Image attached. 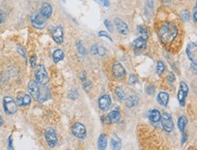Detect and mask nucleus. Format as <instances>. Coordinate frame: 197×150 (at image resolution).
I'll list each match as a JSON object with an SVG mask.
<instances>
[{
	"label": "nucleus",
	"instance_id": "obj_32",
	"mask_svg": "<svg viewBox=\"0 0 197 150\" xmlns=\"http://www.w3.org/2000/svg\"><path fill=\"white\" fill-rule=\"evenodd\" d=\"M106 54L105 49L104 48L103 46H96V55H99V56H104Z\"/></svg>",
	"mask_w": 197,
	"mask_h": 150
},
{
	"label": "nucleus",
	"instance_id": "obj_36",
	"mask_svg": "<svg viewBox=\"0 0 197 150\" xmlns=\"http://www.w3.org/2000/svg\"><path fill=\"white\" fill-rule=\"evenodd\" d=\"M96 3H98V4H100V5H102L104 7H109L110 6V3H109V1L108 0H94Z\"/></svg>",
	"mask_w": 197,
	"mask_h": 150
},
{
	"label": "nucleus",
	"instance_id": "obj_48",
	"mask_svg": "<svg viewBox=\"0 0 197 150\" xmlns=\"http://www.w3.org/2000/svg\"><path fill=\"white\" fill-rule=\"evenodd\" d=\"M3 123H4V121H3V118H2V116H0V126L3 125Z\"/></svg>",
	"mask_w": 197,
	"mask_h": 150
},
{
	"label": "nucleus",
	"instance_id": "obj_14",
	"mask_svg": "<svg viewBox=\"0 0 197 150\" xmlns=\"http://www.w3.org/2000/svg\"><path fill=\"white\" fill-rule=\"evenodd\" d=\"M114 25H115L117 31L122 35H125L128 33V26L123 20H121L119 18H115L114 19Z\"/></svg>",
	"mask_w": 197,
	"mask_h": 150
},
{
	"label": "nucleus",
	"instance_id": "obj_15",
	"mask_svg": "<svg viewBox=\"0 0 197 150\" xmlns=\"http://www.w3.org/2000/svg\"><path fill=\"white\" fill-rule=\"evenodd\" d=\"M39 88H40V85L37 82H35L34 80H30L29 81V83H28V90H29L30 95L33 97H35V99L37 98L38 93H39Z\"/></svg>",
	"mask_w": 197,
	"mask_h": 150
},
{
	"label": "nucleus",
	"instance_id": "obj_22",
	"mask_svg": "<svg viewBox=\"0 0 197 150\" xmlns=\"http://www.w3.org/2000/svg\"><path fill=\"white\" fill-rule=\"evenodd\" d=\"M107 146V140L105 135L101 134L98 137V142H97V147L99 150H105Z\"/></svg>",
	"mask_w": 197,
	"mask_h": 150
},
{
	"label": "nucleus",
	"instance_id": "obj_27",
	"mask_svg": "<svg viewBox=\"0 0 197 150\" xmlns=\"http://www.w3.org/2000/svg\"><path fill=\"white\" fill-rule=\"evenodd\" d=\"M165 70V65L163 64V61H158L157 64H156V68H155V71L157 73V75L161 76L163 74V72Z\"/></svg>",
	"mask_w": 197,
	"mask_h": 150
},
{
	"label": "nucleus",
	"instance_id": "obj_23",
	"mask_svg": "<svg viewBox=\"0 0 197 150\" xmlns=\"http://www.w3.org/2000/svg\"><path fill=\"white\" fill-rule=\"evenodd\" d=\"M120 112L118 111V110H113L112 112L109 113V115H108V118H109V120H110V122L111 123H116V122H118L119 121V119H120Z\"/></svg>",
	"mask_w": 197,
	"mask_h": 150
},
{
	"label": "nucleus",
	"instance_id": "obj_12",
	"mask_svg": "<svg viewBox=\"0 0 197 150\" xmlns=\"http://www.w3.org/2000/svg\"><path fill=\"white\" fill-rule=\"evenodd\" d=\"M98 106L102 111H107L111 106V97L108 95H104L98 100Z\"/></svg>",
	"mask_w": 197,
	"mask_h": 150
},
{
	"label": "nucleus",
	"instance_id": "obj_30",
	"mask_svg": "<svg viewBox=\"0 0 197 150\" xmlns=\"http://www.w3.org/2000/svg\"><path fill=\"white\" fill-rule=\"evenodd\" d=\"M181 18L184 21V22H187L190 20V18H191V16H190V13L188 12V10H183L182 12H181Z\"/></svg>",
	"mask_w": 197,
	"mask_h": 150
},
{
	"label": "nucleus",
	"instance_id": "obj_13",
	"mask_svg": "<svg viewBox=\"0 0 197 150\" xmlns=\"http://www.w3.org/2000/svg\"><path fill=\"white\" fill-rule=\"evenodd\" d=\"M49 90L47 88H45L43 85H40V88H39V93H38V96L36 100L40 103H43L45 101H46L48 98H49Z\"/></svg>",
	"mask_w": 197,
	"mask_h": 150
},
{
	"label": "nucleus",
	"instance_id": "obj_6",
	"mask_svg": "<svg viewBox=\"0 0 197 150\" xmlns=\"http://www.w3.org/2000/svg\"><path fill=\"white\" fill-rule=\"evenodd\" d=\"M72 133L75 137L80 139H84L86 137V128L82 123L77 122L72 126Z\"/></svg>",
	"mask_w": 197,
	"mask_h": 150
},
{
	"label": "nucleus",
	"instance_id": "obj_18",
	"mask_svg": "<svg viewBox=\"0 0 197 150\" xmlns=\"http://www.w3.org/2000/svg\"><path fill=\"white\" fill-rule=\"evenodd\" d=\"M148 118L153 123H158L160 121V119H161V114H160L159 110H157V109H152L151 111H149Z\"/></svg>",
	"mask_w": 197,
	"mask_h": 150
},
{
	"label": "nucleus",
	"instance_id": "obj_20",
	"mask_svg": "<svg viewBox=\"0 0 197 150\" xmlns=\"http://www.w3.org/2000/svg\"><path fill=\"white\" fill-rule=\"evenodd\" d=\"M157 99L161 106H166L169 101V95L166 92H160L157 96Z\"/></svg>",
	"mask_w": 197,
	"mask_h": 150
},
{
	"label": "nucleus",
	"instance_id": "obj_38",
	"mask_svg": "<svg viewBox=\"0 0 197 150\" xmlns=\"http://www.w3.org/2000/svg\"><path fill=\"white\" fill-rule=\"evenodd\" d=\"M98 35H99V36H104V37H106L107 39H109L111 42H113V39H112L111 37H110V35H108L107 33H105L104 31H100V32L98 33Z\"/></svg>",
	"mask_w": 197,
	"mask_h": 150
},
{
	"label": "nucleus",
	"instance_id": "obj_46",
	"mask_svg": "<svg viewBox=\"0 0 197 150\" xmlns=\"http://www.w3.org/2000/svg\"><path fill=\"white\" fill-rule=\"evenodd\" d=\"M194 23H196V6H194Z\"/></svg>",
	"mask_w": 197,
	"mask_h": 150
},
{
	"label": "nucleus",
	"instance_id": "obj_47",
	"mask_svg": "<svg viewBox=\"0 0 197 150\" xmlns=\"http://www.w3.org/2000/svg\"><path fill=\"white\" fill-rule=\"evenodd\" d=\"M91 53L96 55V45H94L92 47H91Z\"/></svg>",
	"mask_w": 197,
	"mask_h": 150
},
{
	"label": "nucleus",
	"instance_id": "obj_25",
	"mask_svg": "<svg viewBox=\"0 0 197 150\" xmlns=\"http://www.w3.org/2000/svg\"><path fill=\"white\" fill-rule=\"evenodd\" d=\"M64 52H63V50H61V49H56V50H55L54 51V53H53V59H54V61L56 62V63H57V62L61 61L63 58H64Z\"/></svg>",
	"mask_w": 197,
	"mask_h": 150
},
{
	"label": "nucleus",
	"instance_id": "obj_44",
	"mask_svg": "<svg viewBox=\"0 0 197 150\" xmlns=\"http://www.w3.org/2000/svg\"><path fill=\"white\" fill-rule=\"evenodd\" d=\"M5 21V15L3 13V11L0 10V24H2Z\"/></svg>",
	"mask_w": 197,
	"mask_h": 150
},
{
	"label": "nucleus",
	"instance_id": "obj_45",
	"mask_svg": "<svg viewBox=\"0 0 197 150\" xmlns=\"http://www.w3.org/2000/svg\"><path fill=\"white\" fill-rule=\"evenodd\" d=\"M187 140V136L185 135V133H183V136H182V144L184 145V142H186Z\"/></svg>",
	"mask_w": 197,
	"mask_h": 150
},
{
	"label": "nucleus",
	"instance_id": "obj_10",
	"mask_svg": "<svg viewBox=\"0 0 197 150\" xmlns=\"http://www.w3.org/2000/svg\"><path fill=\"white\" fill-rule=\"evenodd\" d=\"M113 74L114 76L116 78H119V79H123L125 78L126 76V72H125V67H123V65L120 64V63H114V66H113Z\"/></svg>",
	"mask_w": 197,
	"mask_h": 150
},
{
	"label": "nucleus",
	"instance_id": "obj_5",
	"mask_svg": "<svg viewBox=\"0 0 197 150\" xmlns=\"http://www.w3.org/2000/svg\"><path fill=\"white\" fill-rule=\"evenodd\" d=\"M162 121V126L163 128L166 131V132L170 133L173 131V121L172 118V115L168 113H163V115H161V119Z\"/></svg>",
	"mask_w": 197,
	"mask_h": 150
},
{
	"label": "nucleus",
	"instance_id": "obj_43",
	"mask_svg": "<svg viewBox=\"0 0 197 150\" xmlns=\"http://www.w3.org/2000/svg\"><path fill=\"white\" fill-rule=\"evenodd\" d=\"M174 80H175V77H174L173 73L169 74V76H168V81H171V83H172V82H173Z\"/></svg>",
	"mask_w": 197,
	"mask_h": 150
},
{
	"label": "nucleus",
	"instance_id": "obj_1",
	"mask_svg": "<svg viewBox=\"0 0 197 150\" xmlns=\"http://www.w3.org/2000/svg\"><path fill=\"white\" fill-rule=\"evenodd\" d=\"M178 27H176V25L171 22H167L160 27L158 35L163 44L168 45L173 42L178 35Z\"/></svg>",
	"mask_w": 197,
	"mask_h": 150
},
{
	"label": "nucleus",
	"instance_id": "obj_39",
	"mask_svg": "<svg viewBox=\"0 0 197 150\" xmlns=\"http://www.w3.org/2000/svg\"><path fill=\"white\" fill-rule=\"evenodd\" d=\"M8 150H14V147H13V140H12V136H10V137H8Z\"/></svg>",
	"mask_w": 197,
	"mask_h": 150
},
{
	"label": "nucleus",
	"instance_id": "obj_24",
	"mask_svg": "<svg viewBox=\"0 0 197 150\" xmlns=\"http://www.w3.org/2000/svg\"><path fill=\"white\" fill-rule=\"evenodd\" d=\"M177 125H178L179 130H180L181 132H184V130L185 129V126L187 125V118L184 115H181L180 117H179V119H178Z\"/></svg>",
	"mask_w": 197,
	"mask_h": 150
},
{
	"label": "nucleus",
	"instance_id": "obj_11",
	"mask_svg": "<svg viewBox=\"0 0 197 150\" xmlns=\"http://www.w3.org/2000/svg\"><path fill=\"white\" fill-rule=\"evenodd\" d=\"M52 37L57 44H62L64 40V31L61 26H56L52 30Z\"/></svg>",
	"mask_w": 197,
	"mask_h": 150
},
{
	"label": "nucleus",
	"instance_id": "obj_31",
	"mask_svg": "<svg viewBox=\"0 0 197 150\" xmlns=\"http://www.w3.org/2000/svg\"><path fill=\"white\" fill-rule=\"evenodd\" d=\"M77 49H78V52L81 54V55H86V48H85L84 45H83V43H82L81 41H78V42H77Z\"/></svg>",
	"mask_w": 197,
	"mask_h": 150
},
{
	"label": "nucleus",
	"instance_id": "obj_33",
	"mask_svg": "<svg viewBox=\"0 0 197 150\" xmlns=\"http://www.w3.org/2000/svg\"><path fill=\"white\" fill-rule=\"evenodd\" d=\"M104 25H105L106 28L108 29V31H109L110 33H113V31H114V27H113V25H112L111 21H110V20H108V19H105V20H104Z\"/></svg>",
	"mask_w": 197,
	"mask_h": 150
},
{
	"label": "nucleus",
	"instance_id": "obj_29",
	"mask_svg": "<svg viewBox=\"0 0 197 150\" xmlns=\"http://www.w3.org/2000/svg\"><path fill=\"white\" fill-rule=\"evenodd\" d=\"M138 30V34L140 35V37L144 38V39H147L148 38V33H147V30L144 27H138L137 28Z\"/></svg>",
	"mask_w": 197,
	"mask_h": 150
},
{
	"label": "nucleus",
	"instance_id": "obj_3",
	"mask_svg": "<svg viewBox=\"0 0 197 150\" xmlns=\"http://www.w3.org/2000/svg\"><path fill=\"white\" fill-rule=\"evenodd\" d=\"M3 106L5 112L8 115L15 114L17 110V104L16 101L10 97H5L3 99Z\"/></svg>",
	"mask_w": 197,
	"mask_h": 150
},
{
	"label": "nucleus",
	"instance_id": "obj_21",
	"mask_svg": "<svg viewBox=\"0 0 197 150\" xmlns=\"http://www.w3.org/2000/svg\"><path fill=\"white\" fill-rule=\"evenodd\" d=\"M146 40L140 36L136 39H135V41L133 42V46L137 49H144V48H146Z\"/></svg>",
	"mask_w": 197,
	"mask_h": 150
},
{
	"label": "nucleus",
	"instance_id": "obj_4",
	"mask_svg": "<svg viewBox=\"0 0 197 150\" xmlns=\"http://www.w3.org/2000/svg\"><path fill=\"white\" fill-rule=\"evenodd\" d=\"M31 23H32L33 27L37 28V29H43L46 25L45 18L41 15L40 11L35 13L31 16Z\"/></svg>",
	"mask_w": 197,
	"mask_h": 150
},
{
	"label": "nucleus",
	"instance_id": "obj_8",
	"mask_svg": "<svg viewBox=\"0 0 197 150\" xmlns=\"http://www.w3.org/2000/svg\"><path fill=\"white\" fill-rule=\"evenodd\" d=\"M45 139L48 146L51 147H55L56 145L57 144V137H56V134L55 132V130L51 127H47L45 129Z\"/></svg>",
	"mask_w": 197,
	"mask_h": 150
},
{
	"label": "nucleus",
	"instance_id": "obj_41",
	"mask_svg": "<svg viewBox=\"0 0 197 150\" xmlns=\"http://www.w3.org/2000/svg\"><path fill=\"white\" fill-rule=\"evenodd\" d=\"M77 96H78V94H77V91H75V90H72V91L70 92V94H69V97H70V98H72V99H76V98H77Z\"/></svg>",
	"mask_w": 197,
	"mask_h": 150
},
{
	"label": "nucleus",
	"instance_id": "obj_17",
	"mask_svg": "<svg viewBox=\"0 0 197 150\" xmlns=\"http://www.w3.org/2000/svg\"><path fill=\"white\" fill-rule=\"evenodd\" d=\"M40 13L45 19L50 18L52 13H53V8H52L51 5L49 3L44 2L42 7H41V9H40Z\"/></svg>",
	"mask_w": 197,
	"mask_h": 150
},
{
	"label": "nucleus",
	"instance_id": "obj_28",
	"mask_svg": "<svg viewBox=\"0 0 197 150\" xmlns=\"http://www.w3.org/2000/svg\"><path fill=\"white\" fill-rule=\"evenodd\" d=\"M115 94H116V96H117V97H118L120 100H125V99H126V95H125V91L121 88L120 87L115 88Z\"/></svg>",
	"mask_w": 197,
	"mask_h": 150
},
{
	"label": "nucleus",
	"instance_id": "obj_37",
	"mask_svg": "<svg viewBox=\"0 0 197 150\" xmlns=\"http://www.w3.org/2000/svg\"><path fill=\"white\" fill-rule=\"evenodd\" d=\"M36 60H37V57H36V56L34 55V56H32L31 57H30V64H31V67L35 68V67H36Z\"/></svg>",
	"mask_w": 197,
	"mask_h": 150
},
{
	"label": "nucleus",
	"instance_id": "obj_40",
	"mask_svg": "<svg viewBox=\"0 0 197 150\" xmlns=\"http://www.w3.org/2000/svg\"><path fill=\"white\" fill-rule=\"evenodd\" d=\"M79 78L81 79V81L84 83V82H86V73L85 71H82L81 73H80V76H79Z\"/></svg>",
	"mask_w": 197,
	"mask_h": 150
},
{
	"label": "nucleus",
	"instance_id": "obj_16",
	"mask_svg": "<svg viewBox=\"0 0 197 150\" xmlns=\"http://www.w3.org/2000/svg\"><path fill=\"white\" fill-rule=\"evenodd\" d=\"M17 105L19 106H28L31 103V97L26 93H19L17 95Z\"/></svg>",
	"mask_w": 197,
	"mask_h": 150
},
{
	"label": "nucleus",
	"instance_id": "obj_42",
	"mask_svg": "<svg viewBox=\"0 0 197 150\" xmlns=\"http://www.w3.org/2000/svg\"><path fill=\"white\" fill-rule=\"evenodd\" d=\"M83 87H84V88L86 89V91H88L89 88L91 87V82H84L83 83Z\"/></svg>",
	"mask_w": 197,
	"mask_h": 150
},
{
	"label": "nucleus",
	"instance_id": "obj_7",
	"mask_svg": "<svg viewBox=\"0 0 197 150\" xmlns=\"http://www.w3.org/2000/svg\"><path fill=\"white\" fill-rule=\"evenodd\" d=\"M187 94H188V86L186 83L182 81L180 83V88L177 94V99L182 106H184L185 104V98L187 97Z\"/></svg>",
	"mask_w": 197,
	"mask_h": 150
},
{
	"label": "nucleus",
	"instance_id": "obj_34",
	"mask_svg": "<svg viewBox=\"0 0 197 150\" xmlns=\"http://www.w3.org/2000/svg\"><path fill=\"white\" fill-rule=\"evenodd\" d=\"M17 51H18V53L20 54L24 58H26V50H25V48L23 47V46H17Z\"/></svg>",
	"mask_w": 197,
	"mask_h": 150
},
{
	"label": "nucleus",
	"instance_id": "obj_26",
	"mask_svg": "<svg viewBox=\"0 0 197 150\" xmlns=\"http://www.w3.org/2000/svg\"><path fill=\"white\" fill-rule=\"evenodd\" d=\"M137 103H138V97L136 96H131L126 99V106L129 108L136 106Z\"/></svg>",
	"mask_w": 197,
	"mask_h": 150
},
{
	"label": "nucleus",
	"instance_id": "obj_2",
	"mask_svg": "<svg viewBox=\"0 0 197 150\" xmlns=\"http://www.w3.org/2000/svg\"><path fill=\"white\" fill-rule=\"evenodd\" d=\"M35 80L36 82L39 84V85H43L45 86V84H47L48 82V76H47V72L45 70V67L44 65H39L35 70Z\"/></svg>",
	"mask_w": 197,
	"mask_h": 150
},
{
	"label": "nucleus",
	"instance_id": "obj_9",
	"mask_svg": "<svg viewBox=\"0 0 197 150\" xmlns=\"http://www.w3.org/2000/svg\"><path fill=\"white\" fill-rule=\"evenodd\" d=\"M186 55L188 58L193 62L194 65H196L197 60V46L195 43L190 42L186 46Z\"/></svg>",
	"mask_w": 197,
	"mask_h": 150
},
{
	"label": "nucleus",
	"instance_id": "obj_19",
	"mask_svg": "<svg viewBox=\"0 0 197 150\" xmlns=\"http://www.w3.org/2000/svg\"><path fill=\"white\" fill-rule=\"evenodd\" d=\"M112 150H121L122 148V141L117 136H113L110 141Z\"/></svg>",
	"mask_w": 197,
	"mask_h": 150
},
{
	"label": "nucleus",
	"instance_id": "obj_35",
	"mask_svg": "<svg viewBox=\"0 0 197 150\" xmlns=\"http://www.w3.org/2000/svg\"><path fill=\"white\" fill-rule=\"evenodd\" d=\"M136 82H137L136 76V75H134V74L130 75V77H129V84L134 85V84H136Z\"/></svg>",
	"mask_w": 197,
	"mask_h": 150
}]
</instances>
